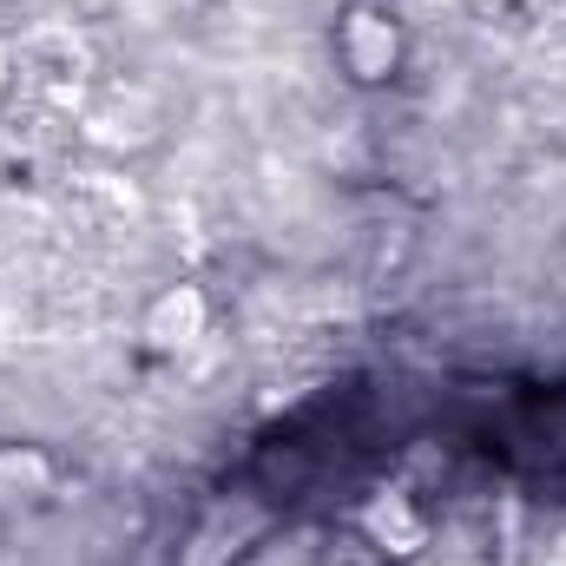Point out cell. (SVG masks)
I'll return each mask as SVG.
<instances>
[{"instance_id":"cell-4","label":"cell","mask_w":566,"mask_h":566,"mask_svg":"<svg viewBox=\"0 0 566 566\" xmlns=\"http://www.w3.org/2000/svg\"><path fill=\"white\" fill-rule=\"evenodd\" d=\"M53 488V461L33 441H0V507L7 501H33Z\"/></svg>"},{"instance_id":"cell-3","label":"cell","mask_w":566,"mask_h":566,"mask_svg":"<svg viewBox=\"0 0 566 566\" xmlns=\"http://www.w3.org/2000/svg\"><path fill=\"white\" fill-rule=\"evenodd\" d=\"M205 316H211L205 290L171 283V290H158V296H151V310H145V336H151V349H185V343H198Z\"/></svg>"},{"instance_id":"cell-1","label":"cell","mask_w":566,"mask_h":566,"mask_svg":"<svg viewBox=\"0 0 566 566\" xmlns=\"http://www.w3.org/2000/svg\"><path fill=\"white\" fill-rule=\"evenodd\" d=\"M336 60L356 86H389L402 66V27L382 7H349L336 27Z\"/></svg>"},{"instance_id":"cell-2","label":"cell","mask_w":566,"mask_h":566,"mask_svg":"<svg viewBox=\"0 0 566 566\" xmlns=\"http://www.w3.org/2000/svg\"><path fill=\"white\" fill-rule=\"evenodd\" d=\"M363 541L382 554V560H416L428 547V514L409 501V494H369L363 514H356Z\"/></svg>"}]
</instances>
